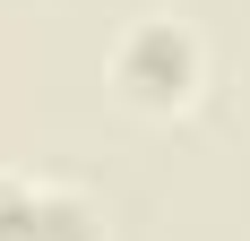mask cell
I'll return each mask as SVG.
<instances>
[{
	"instance_id": "1",
	"label": "cell",
	"mask_w": 250,
	"mask_h": 241,
	"mask_svg": "<svg viewBox=\"0 0 250 241\" xmlns=\"http://www.w3.org/2000/svg\"><path fill=\"white\" fill-rule=\"evenodd\" d=\"M112 95L147 120H173L207 95V35L173 9H147L112 35Z\"/></svg>"
},
{
	"instance_id": "2",
	"label": "cell",
	"mask_w": 250,
	"mask_h": 241,
	"mask_svg": "<svg viewBox=\"0 0 250 241\" xmlns=\"http://www.w3.org/2000/svg\"><path fill=\"white\" fill-rule=\"evenodd\" d=\"M35 241H104V207L69 181H43L35 198Z\"/></svg>"
},
{
	"instance_id": "3",
	"label": "cell",
	"mask_w": 250,
	"mask_h": 241,
	"mask_svg": "<svg viewBox=\"0 0 250 241\" xmlns=\"http://www.w3.org/2000/svg\"><path fill=\"white\" fill-rule=\"evenodd\" d=\"M35 198H43V181L0 172V241H35Z\"/></svg>"
}]
</instances>
